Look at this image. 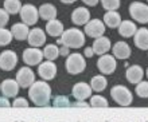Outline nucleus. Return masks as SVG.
Here are the masks:
<instances>
[{"label":"nucleus","mask_w":148,"mask_h":122,"mask_svg":"<svg viewBox=\"0 0 148 122\" xmlns=\"http://www.w3.org/2000/svg\"><path fill=\"white\" fill-rule=\"evenodd\" d=\"M28 97L36 106H46L51 98V87L43 81L34 82L30 86Z\"/></svg>","instance_id":"f257e3e1"},{"label":"nucleus","mask_w":148,"mask_h":122,"mask_svg":"<svg viewBox=\"0 0 148 122\" xmlns=\"http://www.w3.org/2000/svg\"><path fill=\"white\" fill-rule=\"evenodd\" d=\"M58 43L63 44L69 48H79L85 43V35H84V32L77 30V28H69L66 31H63Z\"/></svg>","instance_id":"f03ea898"},{"label":"nucleus","mask_w":148,"mask_h":122,"mask_svg":"<svg viewBox=\"0 0 148 122\" xmlns=\"http://www.w3.org/2000/svg\"><path fill=\"white\" fill-rule=\"evenodd\" d=\"M110 95H112L113 101L116 103H119L120 106H128V105H131L133 101L131 91H129L125 86H120V85L112 87Z\"/></svg>","instance_id":"7ed1b4c3"},{"label":"nucleus","mask_w":148,"mask_h":122,"mask_svg":"<svg viewBox=\"0 0 148 122\" xmlns=\"http://www.w3.org/2000/svg\"><path fill=\"white\" fill-rule=\"evenodd\" d=\"M85 67H86V62L81 54L75 52V54L69 55V58L66 60V71L69 74H73V75L81 74L82 71L85 70Z\"/></svg>","instance_id":"20e7f679"},{"label":"nucleus","mask_w":148,"mask_h":122,"mask_svg":"<svg viewBox=\"0 0 148 122\" xmlns=\"http://www.w3.org/2000/svg\"><path fill=\"white\" fill-rule=\"evenodd\" d=\"M129 14L133 19L139 22V23H148V5L139 1H133L129 5Z\"/></svg>","instance_id":"39448f33"},{"label":"nucleus","mask_w":148,"mask_h":122,"mask_svg":"<svg viewBox=\"0 0 148 122\" xmlns=\"http://www.w3.org/2000/svg\"><path fill=\"white\" fill-rule=\"evenodd\" d=\"M38 9L32 4H24L20 8V19L23 20L26 26H34L38 22Z\"/></svg>","instance_id":"423d86ee"},{"label":"nucleus","mask_w":148,"mask_h":122,"mask_svg":"<svg viewBox=\"0 0 148 122\" xmlns=\"http://www.w3.org/2000/svg\"><path fill=\"white\" fill-rule=\"evenodd\" d=\"M16 82H18L19 87L27 89L35 82V75L30 67H22L16 74Z\"/></svg>","instance_id":"0eeeda50"},{"label":"nucleus","mask_w":148,"mask_h":122,"mask_svg":"<svg viewBox=\"0 0 148 122\" xmlns=\"http://www.w3.org/2000/svg\"><path fill=\"white\" fill-rule=\"evenodd\" d=\"M105 32V24L102 23L101 20L98 19H93L89 20L88 23L85 24V34L90 38H100V36L104 35Z\"/></svg>","instance_id":"6e6552de"},{"label":"nucleus","mask_w":148,"mask_h":122,"mask_svg":"<svg viewBox=\"0 0 148 122\" xmlns=\"http://www.w3.org/2000/svg\"><path fill=\"white\" fill-rule=\"evenodd\" d=\"M18 63V55L12 50H7L0 54V68L4 71H11Z\"/></svg>","instance_id":"1a4fd4ad"},{"label":"nucleus","mask_w":148,"mask_h":122,"mask_svg":"<svg viewBox=\"0 0 148 122\" xmlns=\"http://www.w3.org/2000/svg\"><path fill=\"white\" fill-rule=\"evenodd\" d=\"M43 59V52L36 47H30L26 48L23 51V60L28 66H35L39 64Z\"/></svg>","instance_id":"9d476101"},{"label":"nucleus","mask_w":148,"mask_h":122,"mask_svg":"<svg viewBox=\"0 0 148 122\" xmlns=\"http://www.w3.org/2000/svg\"><path fill=\"white\" fill-rule=\"evenodd\" d=\"M71 94L77 101H85L86 98H89L92 95V87L85 82H78L74 85Z\"/></svg>","instance_id":"9b49d317"},{"label":"nucleus","mask_w":148,"mask_h":122,"mask_svg":"<svg viewBox=\"0 0 148 122\" xmlns=\"http://www.w3.org/2000/svg\"><path fill=\"white\" fill-rule=\"evenodd\" d=\"M97 67L102 74L109 75L116 70V60L110 55H102L97 62Z\"/></svg>","instance_id":"f8f14e48"},{"label":"nucleus","mask_w":148,"mask_h":122,"mask_svg":"<svg viewBox=\"0 0 148 122\" xmlns=\"http://www.w3.org/2000/svg\"><path fill=\"white\" fill-rule=\"evenodd\" d=\"M38 73L40 75V78H43L45 81H50L57 75V66L51 62H43L39 64Z\"/></svg>","instance_id":"ddd939ff"},{"label":"nucleus","mask_w":148,"mask_h":122,"mask_svg":"<svg viewBox=\"0 0 148 122\" xmlns=\"http://www.w3.org/2000/svg\"><path fill=\"white\" fill-rule=\"evenodd\" d=\"M27 39H28L30 46L38 48L45 44V42H46V35H45V32H43L42 28H34V30H31V31L28 32Z\"/></svg>","instance_id":"4468645a"},{"label":"nucleus","mask_w":148,"mask_h":122,"mask_svg":"<svg viewBox=\"0 0 148 122\" xmlns=\"http://www.w3.org/2000/svg\"><path fill=\"white\" fill-rule=\"evenodd\" d=\"M90 19V12L88 11V8L84 7H78L75 8L71 14V22L77 26H84L89 22Z\"/></svg>","instance_id":"2eb2a0df"},{"label":"nucleus","mask_w":148,"mask_h":122,"mask_svg":"<svg viewBox=\"0 0 148 122\" xmlns=\"http://www.w3.org/2000/svg\"><path fill=\"white\" fill-rule=\"evenodd\" d=\"M1 93L4 94L5 98L16 97V94L19 93V85L14 79H5L1 82Z\"/></svg>","instance_id":"dca6fc26"},{"label":"nucleus","mask_w":148,"mask_h":122,"mask_svg":"<svg viewBox=\"0 0 148 122\" xmlns=\"http://www.w3.org/2000/svg\"><path fill=\"white\" fill-rule=\"evenodd\" d=\"M92 48H93L94 54H97V55H105L110 48L109 38H105V36H100V38H97V39L94 40L93 47Z\"/></svg>","instance_id":"f3484780"},{"label":"nucleus","mask_w":148,"mask_h":122,"mask_svg":"<svg viewBox=\"0 0 148 122\" xmlns=\"http://www.w3.org/2000/svg\"><path fill=\"white\" fill-rule=\"evenodd\" d=\"M28 32H30L28 26H26V24H23V23H16V24H14V26H12V28H11L12 38H15L16 40L27 39Z\"/></svg>","instance_id":"a211bd4d"},{"label":"nucleus","mask_w":148,"mask_h":122,"mask_svg":"<svg viewBox=\"0 0 148 122\" xmlns=\"http://www.w3.org/2000/svg\"><path fill=\"white\" fill-rule=\"evenodd\" d=\"M143 75H144V71L141 68L140 66H131L127 70V79H128V82L131 83H139L141 82V79H143Z\"/></svg>","instance_id":"6ab92c4d"},{"label":"nucleus","mask_w":148,"mask_h":122,"mask_svg":"<svg viewBox=\"0 0 148 122\" xmlns=\"http://www.w3.org/2000/svg\"><path fill=\"white\" fill-rule=\"evenodd\" d=\"M135 44L141 50H148V30L140 28L135 32Z\"/></svg>","instance_id":"aec40b11"},{"label":"nucleus","mask_w":148,"mask_h":122,"mask_svg":"<svg viewBox=\"0 0 148 122\" xmlns=\"http://www.w3.org/2000/svg\"><path fill=\"white\" fill-rule=\"evenodd\" d=\"M113 54L119 59H127L131 55V48L125 42H117L113 46Z\"/></svg>","instance_id":"412c9836"},{"label":"nucleus","mask_w":148,"mask_h":122,"mask_svg":"<svg viewBox=\"0 0 148 122\" xmlns=\"http://www.w3.org/2000/svg\"><path fill=\"white\" fill-rule=\"evenodd\" d=\"M46 31L50 36H61L63 34V24L57 19L49 20V23L46 24Z\"/></svg>","instance_id":"4be33fe9"},{"label":"nucleus","mask_w":148,"mask_h":122,"mask_svg":"<svg viewBox=\"0 0 148 122\" xmlns=\"http://www.w3.org/2000/svg\"><path fill=\"white\" fill-rule=\"evenodd\" d=\"M136 31H137L136 26H135V23H132L131 20H124V22H121L120 26H119V32H120V35L124 36V38L133 36Z\"/></svg>","instance_id":"5701e85b"},{"label":"nucleus","mask_w":148,"mask_h":122,"mask_svg":"<svg viewBox=\"0 0 148 122\" xmlns=\"http://www.w3.org/2000/svg\"><path fill=\"white\" fill-rule=\"evenodd\" d=\"M39 16L45 20H53L55 19L57 16V9L53 4H43L39 7V11H38Z\"/></svg>","instance_id":"b1692460"},{"label":"nucleus","mask_w":148,"mask_h":122,"mask_svg":"<svg viewBox=\"0 0 148 122\" xmlns=\"http://www.w3.org/2000/svg\"><path fill=\"white\" fill-rule=\"evenodd\" d=\"M104 23L110 28L119 27L121 23V18L116 11H108L105 15H104Z\"/></svg>","instance_id":"393cba45"},{"label":"nucleus","mask_w":148,"mask_h":122,"mask_svg":"<svg viewBox=\"0 0 148 122\" xmlns=\"http://www.w3.org/2000/svg\"><path fill=\"white\" fill-rule=\"evenodd\" d=\"M4 11L7 12L8 15H15L18 12H20V8H22V3L20 0H4Z\"/></svg>","instance_id":"a878e982"},{"label":"nucleus","mask_w":148,"mask_h":122,"mask_svg":"<svg viewBox=\"0 0 148 122\" xmlns=\"http://www.w3.org/2000/svg\"><path fill=\"white\" fill-rule=\"evenodd\" d=\"M42 52H43V56L49 60H55L59 56V48L55 44H47Z\"/></svg>","instance_id":"bb28decb"},{"label":"nucleus","mask_w":148,"mask_h":122,"mask_svg":"<svg viewBox=\"0 0 148 122\" xmlns=\"http://www.w3.org/2000/svg\"><path fill=\"white\" fill-rule=\"evenodd\" d=\"M92 90L94 91H102V90H105V87H106V79L102 77V75H97V77H94L93 79H92Z\"/></svg>","instance_id":"cd10ccee"},{"label":"nucleus","mask_w":148,"mask_h":122,"mask_svg":"<svg viewBox=\"0 0 148 122\" xmlns=\"http://www.w3.org/2000/svg\"><path fill=\"white\" fill-rule=\"evenodd\" d=\"M12 40V34L10 30L5 28H0V46H7L11 43Z\"/></svg>","instance_id":"c85d7f7f"},{"label":"nucleus","mask_w":148,"mask_h":122,"mask_svg":"<svg viewBox=\"0 0 148 122\" xmlns=\"http://www.w3.org/2000/svg\"><path fill=\"white\" fill-rule=\"evenodd\" d=\"M90 106L93 107H106L108 106V102H106V99L101 95H94L90 99Z\"/></svg>","instance_id":"c756f323"},{"label":"nucleus","mask_w":148,"mask_h":122,"mask_svg":"<svg viewBox=\"0 0 148 122\" xmlns=\"http://www.w3.org/2000/svg\"><path fill=\"white\" fill-rule=\"evenodd\" d=\"M136 94L140 98H148V82H139L136 86Z\"/></svg>","instance_id":"7c9ffc66"},{"label":"nucleus","mask_w":148,"mask_h":122,"mask_svg":"<svg viewBox=\"0 0 148 122\" xmlns=\"http://www.w3.org/2000/svg\"><path fill=\"white\" fill-rule=\"evenodd\" d=\"M102 7L108 11H114L120 7V0H101Z\"/></svg>","instance_id":"2f4dec72"},{"label":"nucleus","mask_w":148,"mask_h":122,"mask_svg":"<svg viewBox=\"0 0 148 122\" xmlns=\"http://www.w3.org/2000/svg\"><path fill=\"white\" fill-rule=\"evenodd\" d=\"M53 103H54V106H57V107H59V106H69V105H70L67 97H57Z\"/></svg>","instance_id":"473e14b6"},{"label":"nucleus","mask_w":148,"mask_h":122,"mask_svg":"<svg viewBox=\"0 0 148 122\" xmlns=\"http://www.w3.org/2000/svg\"><path fill=\"white\" fill-rule=\"evenodd\" d=\"M8 19H10V15L0 8V28H4V26H7Z\"/></svg>","instance_id":"72a5a7b5"},{"label":"nucleus","mask_w":148,"mask_h":122,"mask_svg":"<svg viewBox=\"0 0 148 122\" xmlns=\"http://www.w3.org/2000/svg\"><path fill=\"white\" fill-rule=\"evenodd\" d=\"M12 106H15V107H27L28 106V102L24 98H18V99H15V101H14Z\"/></svg>","instance_id":"f704fd0d"},{"label":"nucleus","mask_w":148,"mask_h":122,"mask_svg":"<svg viewBox=\"0 0 148 122\" xmlns=\"http://www.w3.org/2000/svg\"><path fill=\"white\" fill-rule=\"evenodd\" d=\"M59 55H62V56L69 55V47H66V46H63V47L59 48Z\"/></svg>","instance_id":"c9c22d12"},{"label":"nucleus","mask_w":148,"mask_h":122,"mask_svg":"<svg viewBox=\"0 0 148 122\" xmlns=\"http://www.w3.org/2000/svg\"><path fill=\"white\" fill-rule=\"evenodd\" d=\"M0 106L8 107V106H11V103L8 102V99H7V98H0Z\"/></svg>","instance_id":"e433bc0d"},{"label":"nucleus","mask_w":148,"mask_h":122,"mask_svg":"<svg viewBox=\"0 0 148 122\" xmlns=\"http://www.w3.org/2000/svg\"><path fill=\"white\" fill-rule=\"evenodd\" d=\"M85 4H88V5H90V7H93V5H96V4L98 3V0H82Z\"/></svg>","instance_id":"4c0bfd02"},{"label":"nucleus","mask_w":148,"mask_h":122,"mask_svg":"<svg viewBox=\"0 0 148 122\" xmlns=\"http://www.w3.org/2000/svg\"><path fill=\"white\" fill-rule=\"evenodd\" d=\"M93 48H90V47H88V48H85V55L88 56V58H90V56H93Z\"/></svg>","instance_id":"58836bf2"},{"label":"nucleus","mask_w":148,"mask_h":122,"mask_svg":"<svg viewBox=\"0 0 148 122\" xmlns=\"http://www.w3.org/2000/svg\"><path fill=\"white\" fill-rule=\"evenodd\" d=\"M74 106H78V107H86V106H88V103H85V102H75V103H74Z\"/></svg>","instance_id":"ea45409f"},{"label":"nucleus","mask_w":148,"mask_h":122,"mask_svg":"<svg viewBox=\"0 0 148 122\" xmlns=\"http://www.w3.org/2000/svg\"><path fill=\"white\" fill-rule=\"evenodd\" d=\"M62 3H66V4H71V3H74L75 0H61Z\"/></svg>","instance_id":"a19ab883"},{"label":"nucleus","mask_w":148,"mask_h":122,"mask_svg":"<svg viewBox=\"0 0 148 122\" xmlns=\"http://www.w3.org/2000/svg\"><path fill=\"white\" fill-rule=\"evenodd\" d=\"M147 77H148V70H147Z\"/></svg>","instance_id":"79ce46f5"},{"label":"nucleus","mask_w":148,"mask_h":122,"mask_svg":"<svg viewBox=\"0 0 148 122\" xmlns=\"http://www.w3.org/2000/svg\"><path fill=\"white\" fill-rule=\"evenodd\" d=\"M147 1H148V0H147Z\"/></svg>","instance_id":"37998d69"}]
</instances>
